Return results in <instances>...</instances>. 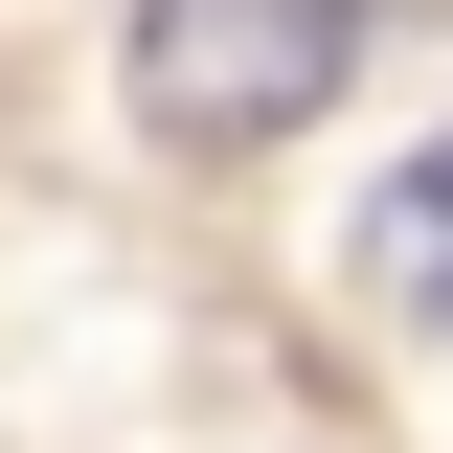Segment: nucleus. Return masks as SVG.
Masks as SVG:
<instances>
[{
    "label": "nucleus",
    "mask_w": 453,
    "mask_h": 453,
    "mask_svg": "<svg viewBox=\"0 0 453 453\" xmlns=\"http://www.w3.org/2000/svg\"><path fill=\"white\" fill-rule=\"evenodd\" d=\"M363 23H386V0H136V113L204 136V159H250V136L340 113Z\"/></svg>",
    "instance_id": "nucleus-1"
},
{
    "label": "nucleus",
    "mask_w": 453,
    "mask_h": 453,
    "mask_svg": "<svg viewBox=\"0 0 453 453\" xmlns=\"http://www.w3.org/2000/svg\"><path fill=\"white\" fill-rule=\"evenodd\" d=\"M363 295H408V318H453V136L363 204Z\"/></svg>",
    "instance_id": "nucleus-2"
}]
</instances>
